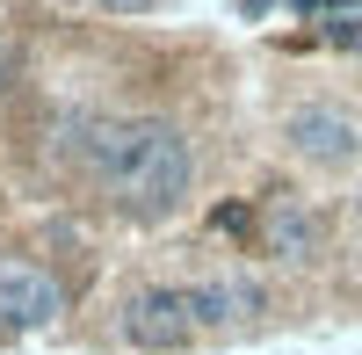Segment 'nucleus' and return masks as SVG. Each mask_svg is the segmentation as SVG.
<instances>
[{
    "label": "nucleus",
    "instance_id": "obj_1",
    "mask_svg": "<svg viewBox=\"0 0 362 355\" xmlns=\"http://www.w3.org/2000/svg\"><path fill=\"white\" fill-rule=\"evenodd\" d=\"M80 167L116 196V211H131L138 225H160L174 218L196 189V153H189V131L167 124V116H131V124H102L87 116V145H80Z\"/></svg>",
    "mask_w": 362,
    "mask_h": 355
},
{
    "label": "nucleus",
    "instance_id": "obj_6",
    "mask_svg": "<svg viewBox=\"0 0 362 355\" xmlns=\"http://www.w3.org/2000/svg\"><path fill=\"white\" fill-rule=\"evenodd\" d=\"M261 305H268V298H261L254 276H210V283H189V312H196V327H210V334L247 327Z\"/></svg>",
    "mask_w": 362,
    "mask_h": 355
},
{
    "label": "nucleus",
    "instance_id": "obj_3",
    "mask_svg": "<svg viewBox=\"0 0 362 355\" xmlns=\"http://www.w3.org/2000/svg\"><path fill=\"white\" fill-rule=\"evenodd\" d=\"M196 334V312H189V290H138L124 305V341L145 355H167Z\"/></svg>",
    "mask_w": 362,
    "mask_h": 355
},
{
    "label": "nucleus",
    "instance_id": "obj_4",
    "mask_svg": "<svg viewBox=\"0 0 362 355\" xmlns=\"http://www.w3.org/2000/svg\"><path fill=\"white\" fill-rule=\"evenodd\" d=\"M66 312V283L44 276V269H0V327L15 334H37Z\"/></svg>",
    "mask_w": 362,
    "mask_h": 355
},
{
    "label": "nucleus",
    "instance_id": "obj_5",
    "mask_svg": "<svg viewBox=\"0 0 362 355\" xmlns=\"http://www.w3.org/2000/svg\"><path fill=\"white\" fill-rule=\"evenodd\" d=\"M261 254L268 261H312L319 254V211L312 203H297V196H268V211H261Z\"/></svg>",
    "mask_w": 362,
    "mask_h": 355
},
{
    "label": "nucleus",
    "instance_id": "obj_2",
    "mask_svg": "<svg viewBox=\"0 0 362 355\" xmlns=\"http://www.w3.org/2000/svg\"><path fill=\"white\" fill-rule=\"evenodd\" d=\"M283 138H290V153L305 160V167H326V174H341V167L362 160V124H355L348 109H334V102H305V109H290Z\"/></svg>",
    "mask_w": 362,
    "mask_h": 355
},
{
    "label": "nucleus",
    "instance_id": "obj_7",
    "mask_svg": "<svg viewBox=\"0 0 362 355\" xmlns=\"http://www.w3.org/2000/svg\"><path fill=\"white\" fill-rule=\"evenodd\" d=\"M290 15H355V0H290Z\"/></svg>",
    "mask_w": 362,
    "mask_h": 355
},
{
    "label": "nucleus",
    "instance_id": "obj_9",
    "mask_svg": "<svg viewBox=\"0 0 362 355\" xmlns=\"http://www.w3.org/2000/svg\"><path fill=\"white\" fill-rule=\"evenodd\" d=\"M8 73H15V58H8V44H0V87H8Z\"/></svg>",
    "mask_w": 362,
    "mask_h": 355
},
{
    "label": "nucleus",
    "instance_id": "obj_8",
    "mask_svg": "<svg viewBox=\"0 0 362 355\" xmlns=\"http://www.w3.org/2000/svg\"><path fill=\"white\" fill-rule=\"evenodd\" d=\"M95 8H109V15H145L153 0H95Z\"/></svg>",
    "mask_w": 362,
    "mask_h": 355
}]
</instances>
